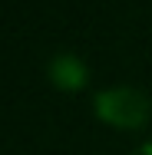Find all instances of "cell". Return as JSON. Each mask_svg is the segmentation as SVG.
<instances>
[{
	"instance_id": "cell-1",
	"label": "cell",
	"mask_w": 152,
	"mask_h": 155,
	"mask_svg": "<svg viewBox=\"0 0 152 155\" xmlns=\"http://www.w3.org/2000/svg\"><path fill=\"white\" fill-rule=\"evenodd\" d=\"M96 116L116 129H142L152 116V102L142 89L119 86V89H109L96 99Z\"/></svg>"
},
{
	"instance_id": "cell-2",
	"label": "cell",
	"mask_w": 152,
	"mask_h": 155,
	"mask_svg": "<svg viewBox=\"0 0 152 155\" xmlns=\"http://www.w3.org/2000/svg\"><path fill=\"white\" fill-rule=\"evenodd\" d=\"M50 79L66 89V93H73V89H83L86 86V66L79 56H73V53H60V56H53L50 60Z\"/></svg>"
}]
</instances>
